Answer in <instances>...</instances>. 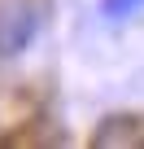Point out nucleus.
I'll list each match as a JSON object with an SVG mask.
<instances>
[{"mask_svg":"<svg viewBox=\"0 0 144 149\" xmlns=\"http://www.w3.org/2000/svg\"><path fill=\"white\" fill-rule=\"evenodd\" d=\"M140 5H144V0H105L101 9H105L109 18H122V13H131V9H140Z\"/></svg>","mask_w":144,"mask_h":149,"instance_id":"nucleus-1","label":"nucleus"}]
</instances>
